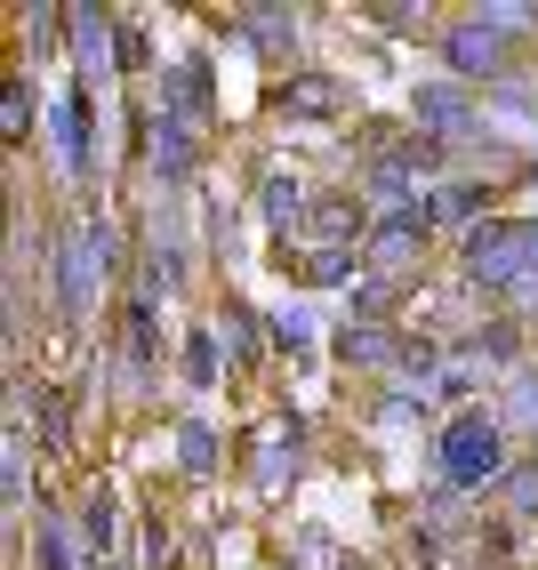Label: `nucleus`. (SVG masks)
I'll list each match as a JSON object with an SVG mask.
<instances>
[{"label":"nucleus","mask_w":538,"mask_h":570,"mask_svg":"<svg viewBox=\"0 0 538 570\" xmlns=\"http://www.w3.org/2000/svg\"><path fill=\"white\" fill-rule=\"evenodd\" d=\"M458 265L482 289H530L538 282V217H482L458 242Z\"/></svg>","instance_id":"obj_1"},{"label":"nucleus","mask_w":538,"mask_h":570,"mask_svg":"<svg viewBox=\"0 0 538 570\" xmlns=\"http://www.w3.org/2000/svg\"><path fill=\"white\" fill-rule=\"evenodd\" d=\"M434 466L450 490H490V482H507V417L498 410H458L442 442H434Z\"/></svg>","instance_id":"obj_2"},{"label":"nucleus","mask_w":538,"mask_h":570,"mask_svg":"<svg viewBox=\"0 0 538 570\" xmlns=\"http://www.w3.org/2000/svg\"><path fill=\"white\" fill-rule=\"evenodd\" d=\"M427 225H434V202L394 209V217L370 234V265H378V274H410V265H418V249H427Z\"/></svg>","instance_id":"obj_3"},{"label":"nucleus","mask_w":538,"mask_h":570,"mask_svg":"<svg viewBox=\"0 0 538 570\" xmlns=\"http://www.w3.org/2000/svg\"><path fill=\"white\" fill-rule=\"evenodd\" d=\"M97 274H105V242H97V225H89V234H72V242L57 249V306H65V314H89Z\"/></svg>","instance_id":"obj_4"},{"label":"nucleus","mask_w":538,"mask_h":570,"mask_svg":"<svg viewBox=\"0 0 538 570\" xmlns=\"http://www.w3.org/2000/svg\"><path fill=\"white\" fill-rule=\"evenodd\" d=\"M442 57H450V72H458V81H490V72L507 65V49H498V32H490V24H475V17L442 32Z\"/></svg>","instance_id":"obj_5"},{"label":"nucleus","mask_w":538,"mask_h":570,"mask_svg":"<svg viewBox=\"0 0 538 570\" xmlns=\"http://www.w3.org/2000/svg\"><path fill=\"white\" fill-rule=\"evenodd\" d=\"M410 112H418V129H427V137H467V129H475V97H467V81H427Z\"/></svg>","instance_id":"obj_6"},{"label":"nucleus","mask_w":538,"mask_h":570,"mask_svg":"<svg viewBox=\"0 0 538 570\" xmlns=\"http://www.w3.org/2000/svg\"><path fill=\"white\" fill-rule=\"evenodd\" d=\"M49 137H57V161L81 177V169H89V89H65V97H57Z\"/></svg>","instance_id":"obj_7"},{"label":"nucleus","mask_w":538,"mask_h":570,"mask_svg":"<svg viewBox=\"0 0 538 570\" xmlns=\"http://www.w3.org/2000/svg\"><path fill=\"white\" fill-rule=\"evenodd\" d=\"M185 121H194V112H153V169H162V177L194 169V129H185Z\"/></svg>","instance_id":"obj_8"},{"label":"nucleus","mask_w":538,"mask_h":570,"mask_svg":"<svg viewBox=\"0 0 538 570\" xmlns=\"http://www.w3.org/2000/svg\"><path fill=\"white\" fill-rule=\"evenodd\" d=\"M338 354L354 362V370H394L402 362V346H394V330H378V322H354L338 337Z\"/></svg>","instance_id":"obj_9"},{"label":"nucleus","mask_w":538,"mask_h":570,"mask_svg":"<svg viewBox=\"0 0 538 570\" xmlns=\"http://www.w3.org/2000/svg\"><path fill=\"white\" fill-rule=\"evenodd\" d=\"M282 112H345V89L338 81H290L282 89Z\"/></svg>","instance_id":"obj_10"},{"label":"nucleus","mask_w":538,"mask_h":570,"mask_svg":"<svg viewBox=\"0 0 538 570\" xmlns=\"http://www.w3.org/2000/svg\"><path fill=\"white\" fill-rule=\"evenodd\" d=\"M25 129H32V89H25V81H9V89H0V137L25 145Z\"/></svg>","instance_id":"obj_11"},{"label":"nucleus","mask_w":538,"mask_h":570,"mask_svg":"<svg viewBox=\"0 0 538 570\" xmlns=\"http://www.w3.org/2000/svg\"><path fill=\"white\" fill-rule=\"evenodd\" d=\"M498 499H507L515 514H538V459H522V466H507V482H498Z\"/></svg>","instance_id":"obj_12"},{"label":"nucleus","mask_w":538,"mask_h":570,"mask_svg":"<svg viewBox=\"0 0 538 570\" xmlns=\"http://www.w3.org/2000/svg\"><path fill=\"white\" fill-rule=\"evenodd\" d=\"M185 377H194V386H217V330L185 337Z\"/></svg>","instance_id":"obj_13"},{"label":"nucleus","mask_w":538,"mask_h":570,"mask_svg":"<svg viewBox=\"0 0 538 570\" xmlns=\"http://www.w3.org/2000/svg\"><path fill=\"white\" fill-rule=\"evenodd\" d=\"M305 194H297V177H265V225H297Z\"/></svg>","instance_id":"obj_14"},{"label":"nucleus","mask_w":538,"mask_h":570,"mask_svg":"<svg viewBox=\"0 0 538 570\" xmlns=\"http://www.w3.org/2000/svg\"><path fill=\"white\" fill-rule=\"evenodd\" d=\"M242 32H250V41H265V49L282 57V49L297 41V17H274V9H265V17H242Z\"/></svg>","instance_id":"obj_15"},{"label":"nucleus","mask_w":538,"mask_h":570,"mask_svg":"<svg viewBox=\"0 0 538 570\" xmlns=\"http://www.w3.org/2000/svg\"><path fill=\"white\" fill-rule=\"evenodd\" d=\"M177 459H185V474H209V466H217V434H209V426H185V434H177Z\"/></svg>","instance_id":"obj_16"},{"label":"nucleus","mask_w":538,"mask_h":570,"mask_svg":"<svg viewBox=\"0 0 538 570\" xmlns=\"http://www.w3.org/2000/svg\"><path fill=\"white\" fill-rule=\"evenodd\" d=\"M225 346H234V362H257V346H265V337H257V314H250V306H234V314H225Z\"/></svg>","instance_id":"obj_17"},{"label":"nucleus","mask_w":538,"mask_h":570,"mask_svg":"<svg viewBox=\"0 0 538 570\" xmlns=\"http://www.w3.org/2000/svg\"><path fill=\"white\" fill-rule=\"evenodd\" d=\"M314 225H322V234H362V202H322Z\"/></svg>","instance_id":"obj_18"},{"label":"nucleus","mask_w":538,"mask_h":570,"mask_svg":"<svg viewBox=\"0 0 538 570\" xmlns=\"http://www.w3.org/2000/svg\"><path fill=\"white\" fill-rule=\"evenodd\" d=\"M274 346L305 354V346H314V322H305V314H274Z\"/></svg>","instance_id":"obj_19"},{"label":"nucleus","mask_w":538,"mask_h":570,"mask_svg":"<svg viewBox=\"0 0 538 570\" xmlns=\"http://www.w3.org/2000/svg\"><path fill=\"white\" fill-rule=\"evenodd\" d=\"M81 539L105 554V539H113V507H105V499H89V507H81Z\"/></svg>","instance_id":"obj_20"},{"label":"nucleus","mask_w":538,"mask_h":570,"mask_svg":"<svg viewBox=\"0 0 538 570\" xmlns=\"http://www.w3.org/2000/svg\"><path fill=\"white\" fill-rule=\"evenodd\" d=\"M345 274H354V257H345V249H322L314 265H305V282H345Z\"/></svg>","instance_id":"obj_21"},{"label":"nucleus","mask_w":538,"mask_h":570,"mask_svg":"<svg viewBox=\"0 0 538 570\" xmlns=\"http://www.w3.org/2000/svg\"><path fill=\"white\" fill-rule=\"evenodd\" d=\"M515 426L538 434V377H522V386H515Z\"/></svg>","instance_id":"obj_22"},{"label":"nucleus","mask_w":538,"mask_h":570,"mask_svg":"<svg viewBox=\"0 0 538 570\" xmlns=\"http://www.w3.org/2000/svg\"><path fill=\"white\" fill-rule=\"evenodd\" d=\"M41 570H72V547H65V530H41Z\"/></svg>","instance_id":"obj_23"},{"label":"nucleus","mask_w":538,"mask_h":570,"mask_svg":"<svg viewBox=\"0 0 538 570\" xmlns=\"http://www.w3.org/2000/svg\"><path fill=\"white\" fill-rule=\"evenodd\" d=\"M9 507H25V450L9 442Z\"/></svg>","instance_id":"obj_24"},{"label":"nucleus","mask_w":538,"mask_h":570,"mask_svg":"<svg viewBox=\"0 0 538 570\" xmlns=\"http://www.w3.org/2000/svg\"><path fill=\"white\" fill-rule=\"evenodd\" d=\"M89 570H105V562H89Z\"/></svg>","instance_id":"obj_25"}]
</instances>
